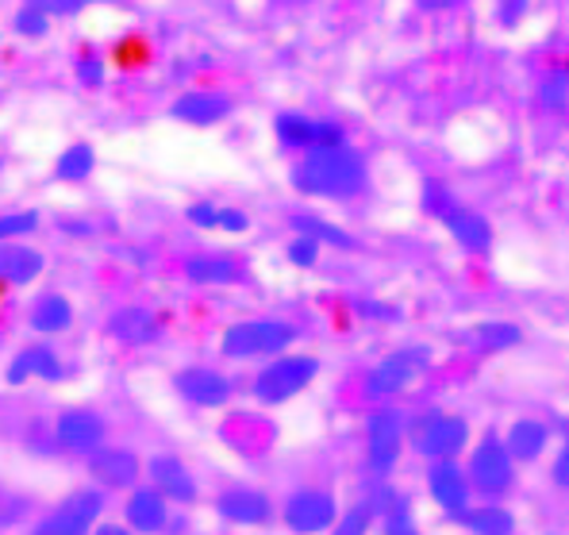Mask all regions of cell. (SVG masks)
<instances>
[{
  "label": "cell",
  "mask_w": 569,
  "mask_h": 535,
  "mask_svg": "<svg viewBox=\"0 0 569 535\" xmlns=\"http://www.w3.org/2000/svg\"><path fill=\"white\" fill-rule=\"evenodd\" d=\"M292 189L305 197H328V200H347L362 194L366 186V158L358 150L342 147H320L308 150L289 174Z\"/></svg>",
  "instance_id": "obj_1"
},
{
  "label": "cell",
  "mask_w": 569,
  "mask_h": 535,
  "mask_svg": "<svg viewBox=\"0 0 569 535\" xmlns=\"http://www.w3.org/2000/svg\"><path fill=\"white\" fill-rule=\"evenodd\" d=\"M292 343H297V328H292V324L262 316V320L231 324L220 339V350L228 358H278Z\"/></svg>",
  "instance_id": "obj_2"
},
{
  "label": "cell",
  "mask_w": 569,
  "mask_h": 535,
  "mask_svg": "<svg viewBox=\"0 0 569 535\" xmlns=\"http://www.w3.org/2000/svg\"><path fill=\"white\" fill-rule=\"evenodd\" d=\"M316 374H320V358L312 355H278L266 370L254 374V393L262 405H284V400H292L297 393H305L308 386L316 382Z\"/></svg>",
  "instance_id": "obj_3"
},
{
  "label": "cell",
  "mask_w": 569,
  "mask_h": 535,
  "mask_svg": "<svg viewBox=\"0 0 569 535\" xmlns=\"http://www.w3.org/2000/svg\"><path fill=\"white\" fill-rule=\"evenodd\" d=\"M408 439H412L416 455L431 458V463H447L470 443V424L455 413H423L408 420Z\"/></svg>",
  "instance_id": "obj_4"
},
{
  "label": "cell",
  "mask_w": 569,
  "mask_h": 535,
  "mask_svg": "<svg viewBox=\"0 0 569 535\" xmlns=\"http://www.w3.org/2000/svg\"><path fill=\"white\" fill-rule=\"evenodd\" d=\"M408 439V416L400 408H373L366 416V463L378 478H389L392 466L400 463V447Z\"/></svg>",
  "instance_id": "obj_5"
},
{
  "label": "cell",
  "mask_w": 569,
  "mask_h": 535,
  "mask_svg": "<svg viewBox=\"0 0 569 535\" xmlns=\"http://www.w3.org/2000/svg\"><path fill=\"white\" fill-rule=\"evenodd\" d=\"M427 366H431V350L427 347L392 350L389 358H381V363L366 374V397H373V400L397 397V393H405L412 382H420V374Z\"/></svg>",
  "instance_id": "obj_6"
},
{
  "label": "cell",
  "mask_w": 569,
  "mask_h": 535,
  "mask_svg": "<svg viewBox=\"0 0 569 535\" xmlns=\"http://www.w3.org/2000/svg\"><path fill=\"white\" fill-rule=\"evenodd\" d=\"M86 470L97 489L104 493H128L142 482V458L131 447H116L104 443L93 455H86Z\"/></svg>",
  "instance_id": "obj_7"
},
{
  "label": "cell",
  "mask_w": 569,
  "mask_h": 535,
  "mask_svg": "<svg viewBox=\"0 0 569 535\" xmlns=\"http://www.w3.org/2000/svg\"><path fill=\"white\" fill-rule=\"evenodd\" d=\"M54 443L66 455H93L108 443V420L93 408H62L54 416Z\"/></svg>",
  "instance_id": "obj_8"
},
{
  "label": "cell",
  "mask_w": 569,
  "mask_h": 535,
  "mask_svg": "<svg viewBox=\"0 0 569 535\" xmlns=\"http://www.w3.org/2000/svg\"><path fill=\"white\" fill-rule=\"evenodd\" d=\"M473 489H481L485 497H500V493L512 489L516 482V466H512V455L500 439H481L470 455V470H466Z\"/></svg>",
  "instance_id": "obj_9"
},
{
  "label": "cell",
  "mask_w": 569,
  "mask_h": 535,
  "mask_svg": "<svg viewBox=\"0 0 569 535\" xmlns=\"http://www.w3.org/2000/svg\"><path fill=\"white\" fill-rule=\"evenodd\" d=\"M281 516L289 524V532L297 535H320L339 521V505L328 489H297L284 497Z\"/></svg>",
  "instance_id": "obj_10"
},
{
  "label": "cell",
  "mask_w": 569,
  "mask_h": 535,
  "mask_svg": "<svg viewBox=\"0 0 569 535\" xmlns=\"http://www.w3.org/2000/svg\"><path fill=\"white\" fill-rule=\"evenodd\" d=\"M173 389L181 400L197 408H223L236 393V382L228 374L212 370V366H186V370L173 374Z\"/></svg>",
  "instance_id": "obj_11"
},
{
  "label": "cell",
  "mask_w": 569,
  "mask_h": 535,
  "mask_svg": "<svg viewBox=\"0 0 569 535\" xmlns=\"http://www.w3.org/2000/svg\"><path fill=\"white\" fill-rule=\"evenodd\" d=\"M142 478L162 493L170 505H197V497H200L197 474H192L178 455H154L150 463H142Z\"/></svg>",
  "instance_id": "obj_12"
},
{
  "label": "cell",
  "mask_w": 569,
  "mask_h": 535,
  "mask_svg": "<svg viewBox=\"0 0 569 535\" xmlns=\"http://www.w3.org/2000/svg\"><path fill=\"white\" fill-rule=\"evenodd\" d=\"M216 516L239 528H262L273 521V501L270 493L254 489V486H231L216 497Z\"/></svg>",
  "instance_id": "obj_13"
},
{
  "label": "cell",
  "mask_w": 569,
  "mask_h": 535,
  "mask_svg": "<svg viewBox=\"0 0 569 535\" xmlns=\"http://www.w3.org/2000/svg\"><path fill=\"white\" fill-rule=\"evenodd\" d=\"M278 139H281V147H289V150H320V147L347 143L339 123L312 120V116H300V112L278 116Z\"/></svg>",
  "instance_id": "obj_14"
},
{
  "label": "cell",
  "mask_w": 569,
  "mask_h": 535,
  "mask_svg": "<svg viewBox=\"0 0 569 535\" xmlns=\"http://www.w3.org/2000/svg\"><path fill=\"white\" fill-rule=\"evenodd\" d=\"M170 508L173 505L154 486H136L123 493V524L136 535H158L170 528Z\"/></svg>",
  "instance_id": "obj_15"
},
{
  "label": "cell",
  "mask_w": 569,
  "mask_h": 535,
  "mask_svg": "<svg viewBox=\"0 0 569 535\" xmlns=\"http://www.w3.org/2000/svg\"><path fill=\"white\" fill-rule=\"evenodd\" d=\"M104 331L116 343H123V347H147V343L162 339L166 316L150 313V308H142V305H128V308H120V313L108 316Z\"/></svg>",
  "instance_id": "obj_16"
},
{
  "label": "cell",
  "mask_w": 569,
  "mask_h": 535,
  "mask_svg": "<svg viewBox=\"0 0 569 535\" xmlns=\"http://www.w3.org/2000/svg\"><path fill=\"white\" fill-rule=\"evenodd\" d=\"M427 489H431L435 505L442 508V513H450L458 521V516L470 508V478H466V470L455 463V458H447V463H431V470H427Z\"/></svg>",
  "instance_id": "obj_17"
},
{
  "label": "cell",
  "mask_w": 569,
  "mask_h": 535,
  "mask_svg": "<svg viewBox=\"0 0 569 535\" xmlns=\"http://www.w3.org/2000/svg\"><path fill=\"white\" fill-rule=\"evenodd\" d=\"M62 378H66V363L58 358L54 347H47V343L23 347L4 370L8 386H28V382H62Z\"/></svg>",
  "instance_id": "obj_18"
},
{
  "label": "cell",
  "mask_w": 569,
  "mask_h": 535,
  "mask_svg": "<svg viewBox=\"0 0 569 535\" xmlns=\"http://www.w3.org/2000/svg\"><path fill=\"white\" fill-rule=\"evenodd\" d=\"M104 505H108V493L104 489H97V486H86V489H73V493H66L62 501H58L50 513H58V516H66V521H73L78 528H93V524L104 521Z\"/></svg>",
  "instance_id": "obj_19"
},
{
  "label": "cell",
  "mask_w": 569,
  "mask_h": 535,
  "mask_svg": "<svg viewBox=\"0 0 569 535\" xmlns=\"http://www.w3.org/2000/svg\"><path fill=\"white\" fill-rule=\"evenodd\" d=\"M47 258L31 247L20 244H0V281L4 286H31L43 274Z\"/></svg>",
  "instance_id": "obj_20"
},
{
  "label": "cell",
  "mask_w": 569,
  "mask_h": 535,
  "mask_svg": "<svg viewBox=\"0 0 569 535\" xmlns=\"http://www.w3.org/2000/svg\"><path fill=\"white\" fill-rule=\"evenodd\" d=\"M370 505H373V513L381 516V535H420L408 497H400V493H392L389 486H381L370 497Z\"/></svg>",
  "instance_id": "obj_21"
},
{
  "label": "cell",
  "mask_w": 569,
  "mask_h": 535,
  "mask_svg": "<svg viewBox=\"0 0 569 535\" xmlns=\"http://www.w3.org/2000/svg\"><path fill=\"white\" fill-rule=\"evenodd\" d=\"M186 278L197 286H231L242 278V266L236 255H192L186 258Z\"/></svg>",
  "instance_id": "obj_22"
},
{
  "label": "cell",
  "mask_w": 569,
  "mask_h": 535,
  "mask_svg": "<svg viewBox=\"0 0 569 535\" xmlns=\"http://www.w3.org/2000/svg\"><path fill=\"white\" fill-rule=\"evenodd\" d=\"M228 112H231V100L220 93H189L173 105V116L192 123V128H212V123H220Z\"/></svg>",
  "instance_id": "obj_23"
},
{
  "label": "cell",
  "mask_w": 569,
  "mask_h": 535,
  "mask_svg": "<svg viewBox=\"0 0 569 535\" xmlns=\"http://www.w3.org/2000/svg\"><path fill=\"white\" fill-rule=\"evenodd\" d=\"M70 320H73V305L62 293H43L28 313V324L39 336H58V331L70 328Z\"/></svg>",
  "instance_id": "obj_24"
},
{
  "label": "cell",
  "mask_w": 569,
  "mask_h": 535,
  "mask_svg": "<svg viewBox=\"0 0 569 535\" xmlns=\"http://www.w3.org/2000/svg\"><path fill=\"white\" fill-rule=\"evenodd\" d=\"M442 224H447L450 236H455L466 250H473V255L489 250V244H492V231H489V224H485V216H477L462 205H458L450 216H442Z\"/></svg>",
  "instance_id": "obj_25"
},
{
  "label": "cell",
  "mask_w": 569,
  "mask_h": 535,
  "mask_svg": "<svg viewBox=\"0 0 569 535\" xmlns=\"http://www.w3.org/2000/svg\"><path fill=\"white\" fill-rule=\"evenodd\" d=\"M547 439H550L547 424L516 420L512 428H508L505 447H508V455H512V458H520V463H531V458H539V450L547 447Z\"/></svg>",
  "instance_id": "obj_26"
},
{
  "label": "cell",
  "mask_w": 569,
  "mask_h": 535,
  "mask_svg": "<svg viewBox=\"0 0 569 535\" xmlns=\"http://www.w3.org/2000/svg\"><path fill=\"white\" fill-rule=\"evenodd\" d=\"M462 528L470 535H512L516 532V521L508 508L500 505H477V508H466L462 516Z\"/></svg>",
  "instance_id": "obj_27"
},
{
  "label": "cell",
  "mask_w": 569,
  "mask_h": 535,
  "mask_svg": "<svg viewBox=\"0 0 569 535\" xmlns=\"http://www.w3.org/2000/svg\"><path fill=\"white\" fill-rule=\"evenodd\" d=\"M539 105L547 108L550 116H562V120H569V66H562V70H550L547 78L539 81Z\"/></svg>",
  "instance_id": "obj_28"
},
{
  "label": "cell",
  "mask_w": 569,
  "mask_h": 535,
  "mask_svg": "<svg viewBox=\"0 0 569 535\" xmlns=\"http://www.w3.org/2000/svg\"><path fill=\"white\" fill-rule=\"evenodd\" d=\"M93 166H97L93 147H89V143H73L62 158H58L54 178L58 181H86L89 174H93Z\"/></svg>",
  "instance_id": "obj_29"
},
{
  "label": "cell",
  "mask_w": 569,
  "mask_h": 535,
  "mask_svg": "<svg viewBox=\"0 0 569 535\" xmlns=\"http://www.w3.org/2000/svg\"><path fill=\"white\" fill-rule=\"evenodd\" d=\"M292 228H297V236H308V239H316V244H331V247H355V239L347 236V231H339L335 224L328 220H316V216H292Z\"/></svg>",
  "instance_id": "obj_30"
},
{
  "label": "cell",
  "mask_w": 569,
  "mask_h": 535,
  "mask_svg": "<svg viewBox=\"0 0 569 535\" xmlns=\"http://www.w3.org/2000/svg\"><path fill=\"white\" fill-rule=\"evenodd\" d=\"M373 516H378V513H373L370 497L358 501V505H350L347 513L331 524V535H366V532H370V524H373Z\"/></svg>",
  "instance_id": "obj_31"
},
{
  "label": "cell",
  "mask_w": 569,
  "mask_h": 535,
  "mask_svg": "<svg viewBox=\"0 0 569 535\" xmlns=\"http://www.w3.org/2000/svg\"><path fill=\"white\" fill-rule=\"evenodd\" d=\"M473 339L481 343L485 350H505V347H516V343H520V328H516V324L492 320V324H481V328L473 331Z\"/></svg>",
  "instance_id": "obj_32"
},
{
  "label": "cell",
  "mask_w": 569,
  "mask_h": 535,
  "mask_svg": "<svg viewBox=\"0 0 569 535\" xmlns=\"http://www.w3.org/2000/svg\"><path fill=\"white\" fill-rule=\"evenodd\" d=\"M423 208L431 216H450L458 208V200H455V194H450L447 186H442V181H423Z\"/></svg>",
  "instance_id": "obj_33"
},
{
  "label": "cell",
  "mask_w": 569,
  "mask_h": 535,
  "mask_svg": "<svg viewBox=\"0 0 569 535\" xmlns=\"http://www.w3.org/2000/svg\"><path fill=\"white\" fill-rule=\"evenodd\" d=\"M39 228V212H12L0 216V244H16L20 236H31Z\"/></svg>",
  "instance_id": "obj_34"
},
{
  "label": "cell",
  "mask_w": 569,
  "mask_h": 535,
  "mask_svg": "<svg viewBox=\"0 0 569 535\" xmlns=\"http://www.w3.org/2000/svg\"><path fill=\"white\" fill-rule=\"evenodd\" d=\"M28 535H89V532H86V528H78V524H73V521H66V516L47 513L43 521L31 524Z\"/></svg>",
  "instance_id": "obj_35"
},
{
  "label": "cell",
  "mask_w": 569,
  "mask_h": 535,
  "mask_svg": "<svg viewBox=\"0 0 569 535\" xmlns=\"http://www.w3.org/2000/svg\"><path fill=\"white\" fill-rule=\"evenodd\" d=\"M284 255H289V262H297V266H312L316 258H320V244H316V239H308V236H297Z\"/></svg>",
  "instance_id": "obj_36"
},
{
  "label": "cell",
  "mask_w": 569,
  "mask_h": 535,
  "mask_svg": "<svg viewBox=\"0 0 569 535\" xmlns=\"http://www.w3.org/2000/svg\"><path fill=\"white\" fill-rule=\"evenodd\" d=\"M16 31H20V36H47V16L39 12V8H23V12L16 16Z\"/></svg>",
  "instance_id": "obj_37"
},
{
  "label": "cell",
  "mask_w": 569,
  "mask_h": 535,
  "mask_svg": "<svg viewBox=\"0 0 569 535\" xmlns=\"http://www.w3.org/2000/svg\"><path fill=\"white\" fill-rule=\"evenodd\" d=\"M116 58H120V66H142L147 62V39H120Z\"/></svg>",
  "instance_id": "obj_38"
},
{
  "label": "cell",
  "mask_w": 569,
  "mask_h": 535,
  "mask_svg": "<svg viewBox=\"0 0 569 535\" xmlns=\"http://www.w3.org/2000/svg\"><path fill=\"white\" fill-rule=\"evenodd\" d=\"M89 0H28V8H39V12H54V16H73V12H81Z\"/></svg>",
  "instance_id": "obj_39"
},
{
  "label": "cell",
  "mask_w": 569,
  "mask_h": 535,
  "mask_svg": "<svg viewBox=\"0 0 569 535\" xmlns=\"http://www.w3.org/2000/svg\"><path fill=\"white\" fill-rule=\"evenodd\" d=\"M78 73H81V81H86V86H100V81H104V58L81 55L78 58Z\"/></svg>",
  "instance_id": "obj_40"
},
{
  "label": "cell",
  "mask_w": 569,
  "mask_h": 535,
  "mask_svg": "<svg viewBox=\"0 0 569 535\" xmlns=\"http://www.w3.org/2000/svg\"><path fill=\"white\" fill-rule=\"evenodd\" d=\"M189 220L197 224V228H216V220H220V208L208 205V200H200V205L189 208Z\"/></svg>",
  "instance_id": "obj_41"
},
{
  "label": "cell",
  "mask_w": 569,
  "mask_h": 535,
  "mask_svg": "<svg viewBox=\"0 0 569 535\" xmlns=\"http://www.w3.org/2000/svg\"><path fill=\"white\" fill-rule=\"evenodd\" d=\"M216 228H223V231H247L250 220H247V212H239V208H220V220H216Z\"/></svg>",
  "instance_id": "obj_42"
},
{
  "label": "cell",
  "mask_w": 569,
  "mask_h": 535,
  "mask_svg": "<svg viewBox=\"0 0 569 535\" xmlns=\"http://www.w3.org/2000/svg\"><path fill=\"white\" fill-rule=\"evenodd\" d=\"M523 12H527V0H500V23H508V28H512Z\"/></svg>",
  "instance_id": "obj_43"
},
{
  "label": "cell",
  "mask_w": 569,
  "mask_h": 535,
  "mask_svg": "<svg viewBox=\"0 0 569 535\" xmlns=\"http://www.w3.org/2000/svg\"><path fill=\"white\" fill-rule=\"evenodd\" d=\"M89 535H136L128 528V524H112V521H100V524H93L89 528Z\"/></svg>",
  "instance_id": "obj_44"
},
{
  "label": "cell",
  "mask_w": 569,
  "mask_h": 535,
  "mask_svg": "<svg viewBox=\"0 0 569 535\" xmlns=\"http://www.w3.org/2000/svg\"><path fill=\"white\" fill-rule=\"evenodd\" d=\"M555 482L569 489V443L562 447V455H558V463H555Z\"/></svg>",
  "instance_id": "obj_45"
},
{
  "label": "cell",
  "mask_w": 569,
  "mask_h": 535,
  "mask_svg": "<svg viewBox=\"0 0 569 535\" xmlns=\"http://www.w3.org/2000/svg\"><path fill=\"white\" fill-rule=\"evenodd\" d=\"M416 4H420L423 12H442V8H455L458 0H416Z\"/></svg>",
  "instance_id": "obj_46"
},
{
  "label": "cell",
  "mask_w": 569,
  "mask_h": 535,
  "mask_svg": "<svg viewBox=\"0 0 569 535\" xmlns=\"http://www.w3.org/2000/svg\"><path fill=\"white\" fill-rule=\"evenodd\" d=\"M0 521H8V501H4V489H0Z\"/></svg>",
  "instance_id": "obj_47"
}]
</instances>
